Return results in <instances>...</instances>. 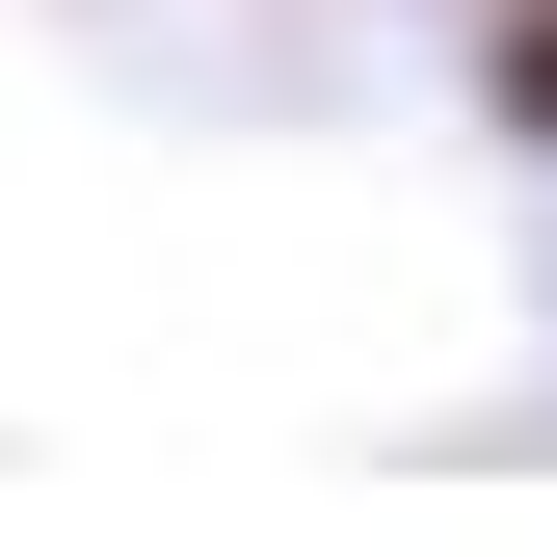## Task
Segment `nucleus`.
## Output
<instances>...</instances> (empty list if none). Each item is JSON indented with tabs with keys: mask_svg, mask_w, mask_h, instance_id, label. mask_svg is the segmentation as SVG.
<instances>
[{
	"mask_svg": "<svg viewBox=\"0 0 557 557\" xmlns=\"http://www.w3.org/2000/svg\"><path fill=\"white\" fill-rule=\"evenodd\" d=\"M505 107H531V133H557V0H531V27H505Z\"/></svg>",
	"mask_w": 557,
	"mask_h": 557,
	"instance_id": "1",
	"label": "nucleus"
}]
</instances>
